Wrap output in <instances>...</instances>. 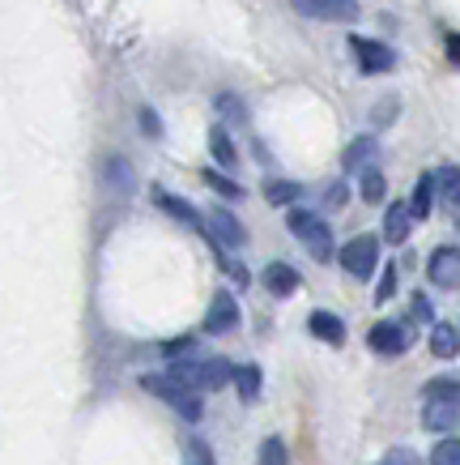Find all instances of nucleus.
<instances>
[{"mask_svg": "<svg viewBox=\"0 0 460 465\" xmlns=\"http://www.w3.org/2000/svg\"><path fill=\"white\" fill-rule=\"evenodd\" d=\"M192 457H196V461H213L210 449H201V440H196V449H188V461H192Z\"/></svg>", "mask_w": 460, "mask_h": 465, "instance_id": "c9c22d12", "label": "nucleus"}, {"mask_svg": "<svg viewBox=\"0 0 460 465\" xmlns=\"http://www.w3.org/2000/svg\"><path fill=\"white\" fill-rule=\"evenodd\" d=\"M426 273H431L435 286H444V291H456V286H460V248H456V243H444V248H435L431 261H426Z\"/></svg>", "mask_w": 460, "mask_h": 465, "instance_id": "39448f33", "label": "nucleus"}, {"mask_svg": "<svg viewBox=\"0 0 460 465\" xmlns=\"http://www.w3.org/2000/svg\"><path fill=\"white\" fill-rule=\"evenodd\" d=\"M107 180L124 183V188H128V183H132V167H128L124 158H112V163H107Z\"/></svg>", "mask_w": 460, "mask_h": 465, "instance_id": "cd10ccee", "label": "nucleus"}, {"mask_svg": "<svg viewBox=\"0 0 460 465\" xmlns=\"http://www.w3.org/2000/svg\"><path fill=\"white\" fill-rule=\"evenodd\" d=\"M328 201H333L328 210H341V205H346V183H333V188H328Z\"/></svg>", "mask_w": 460, "mask_h": 465, "instance_id": "473e14b6", "label": "nucleus"}, {"mask_svg": "<svg viewBox=\"0 0 460 465\" xmlns=\"http://www.w3.org/2000/svg\"><path fill=\"white\" fill-rule=\"evenodd\" d=\"M210 240L213 243H226V248H243L248 231H243V223H239L230 210H213L210 213Z\"/></svg>", "mask_w": 460, "mask_h": 465, "instance_id": "9d476101", "label": "nucleus"}, {"mask_svg": "<svg viewBox=\"0 0 460 465\" xmlns=\"http://www.w3.org/2000/svg\"><path fill=\"white\" fill-rule=\"evenodd\" d=\"M213 107H218V112H222V115H230L235 124H243V120H248V112L239 107V99H235V94H218V99H213Z\"/></svg>", "mask_w": 460, "mask_h": 465, "instance_id": "a878e982", "label": "nucleus"}, {"mask_svg": "<svg viewBox=\"0 0 460 465\" xmlns=\"http://www.w3.org/2000/svg\"><path fill=\"white\" fill-rule=\"evenodd\" d=\"M337 261H341V269H346L349 278H371L379 265V235H354V240L337 252Z\"/></svg>", "mask_w": 460, "mask_h": 465, "instance_id": "7ed1b4c3", "label": "nucleus"}, {"mask_svg": "<svg viewBox=\"0 0 460 465\" xmlns=\"http://www.w3.org/2000/svg\"><path fill=\"white\" fill-rule=\"evenodd\" d=\"M456 423H460V406H452V401H426V410H422V427L426 431H452Z\"/></svg>", "mask_w": 460, "mask_h": 465, "instance_id": "2eb2a0df", "label": "nucleus"}, {"mask_svg": "<svg viewBox=\"0 0 460 465\" xmlns=\"http://www.w3.org/2000/svg\"><path fill=\"white\" fill-rule=\"evenodd\" d=\"M299 197H303V188H299V183H290V180H273L265 188V201H269V205H294Z\"/></svg>", "mask_w": 460, "mask_h": 465, "instance_id": "5701e85b", "label": "nucleus"}, {"mask_svg": "<svg viewBox=\"0 0 460 465\" xmlns=\"http://www.w3.org/2000/svg\"><path fill=\"white\" fill-rule=\"evenodd\" d=\"M418 223L414 218V210H409V201H396V205H388V213H384V240L388 243H405L409 240V226Z\"/></svg>", "mask_w": 460, "mask_h": 465, "instance_id": "ddd939ff", "label": "nucleus"}, {"mask_svg": "<svg viewBox=\"0 0 460 465\" xmlns=\"http://www.w3.org/2000/svg\"><path fill=\"white\" fill-rule=\"evenodd\" d=\"M226 381H235V367L226 359H205L201 363V389H222Z\"/></svg>", "mask_w": 460, "mask_h": 465, "instance_id": "6ab92c4d", "label": "nucleus"}, {"mask_svg": "<svg viewBox=\"0 0 460 465\" xmlns=\"http://www.w3.org/2000/svg\"><path fill=\"white\" fill-rule=\"evenodd\" d=\"M358 193H363L367 205H376V201H384V193H388V180H384L376 167H367V171H358Z\"/></svg>", "mask_w": 460, "mask_h": 465, "instance_id": "412c9836", "label": "nucleus"}, {"mask_svg": "<svg viewBox=\"0 0 460 465\" xmlns=\"http://www.w3.org/2000/svg\"><path fill=\"white\" fill-rule=\"evenodd\" d=\"M150 197H153V205H158L162 213H171V218H180V223L196 226V231H210V223H205V218H201V213H196L192 205H188V201L175 197V193H167V188H158V183H153Z\"/></svg>", "mask_w": 460, "mask_h": 465, "instance_id": "1a4fd4ad", "label": "nucleus"}, {"mask_svg": "<svg viewBox=\"0 0 460 465\" xmlns=\"http://www.w3.org/2000/svg\"><path fill=\"white\" fill-rule=\"evenodd\" d=\"M210 154H213V163L226 167V171L239 167V150H235V142H230V133H226V128H213L210 133Z\"/></svg>", "mask_w": 460, "mask_h": 465, "instance_id": "f3484780", "label": "nucleus"}, {"mask_svg": "<svg viewBox=\"0 0 460 465\" xmlns=\"http://www.w3.org/2000/svg\"><path fill=\"white\" fill-rule=\"evenodd\" d=\"M307 329L320 341H328V346H346V321L333 316V312H311V316H307Z\"/></svg>", "mask_w": 460, "mask_h": 465, "instance_id": "f8f14e48", "label": "nucleus"}, {"mask_svg": "<svg viewBox=\"0 0 460 465\" xmlns=\"http://www.w3.org/2000/svg\"><path fill=\"white\" fill-rule=\"evenodd\" d=\"M141 128H145L150 137H158V133H162V120H158V115H153L150 107H145V112H141Z\"/></svg>", "mask_w": 460, "mask_h": 465, "instance_id": "7c9ffc66", "label": "nucleus"}, {"mask_svg": "<svg viewBox=\"0 0 460 465\" xmlns=\"http://www.w3.org/2000/svg\"><path fill=\"white\" fill-rule=\"evenodd\" d=\"M205 183H210L213 193H222V197H230V201L243 197V183H235L230 175H222V171H205Z\"/></svg>", "mask_w": 460, "mask_h": 465, "instance_id": "b1692460", "label": "nucleus"}, {"mask_svg": "<svg viewBox=\"0 0 460 465\" xmlns=\"http://www.w3.org/2000/svg\"><path fill=\"white\" fill-rule=\"evenodd\" d=\"M392 291H396V265L384 269V278H379V286H376V299L384 303V299H392Z\"/></svg>", "mask_w": 460, "mask_h": 465, "instance_id": "c85d7f7f", "label": "nucleus"}, {"mask_svg": "<svg viewBox=\"0 0 460 465\" xmlns=\"http://www.w3.org/2000/svg\"><path fill=\"white\" fill-rule=\"evenodd\" d=\"M196 346V338H171L167 346H162V354H167V359H180V354H188Z\"/></svg>", "mask_w": 460, "mask_h": 465, "instance_id": "c756f323", "label": "nucleus"}, {"mask_svg": "<svg viewBox=\"0 0 460 465\" xmlns=\"http://www.w3.org/2000/svg\"><path fill=\"white\" fill-rule=\"evenodd\" d=\"M260 282H265V291H269L273 299H290L294 291H299V273H294L286 261H273V265H265Z\"/></svg>", "mask_w": 460, "mask_h": 465, "instance_id": "9b49d317", "label": "nucleus"}, {"mask_svg": "<svg viewBox=\"0 0 460 465\" xmlns=\"http://www.w3.org/2000/svg\"><path fill=\"white\" fill-rule=\"evenodd\" d=\"M367 346H371L376 354H384V359L405 354V351H409V329H405V324H396V321H379V324H371Z\"/></svg>", "mask_w": 460, "mask_h": 465, "instance_id": "423d86ee", "label": "nucleus"}, {"mask_svg": "<svg viewBox=\"0 0 460 465\" xmlns=\"http://www.w3.org/2000/svg\"><path fill=\"white\" fill-rule=\"evenodd\" d=\"M145 389H150V393H158L162 397V401H171V406H175V414H180V419H188V423H196V419H201V414H205V406H201V397L192 393V389H188V384H180L175 381V376H145Z\"/></svg>", "mask_w": 460, "mask_h": 465, "instance_id": "f03ea898", "label": "nucleus"}, {"mask_svg": "<svg viewBox=\"0 0 460 465\" xmlns=\"http://www.w3.org/2000/svg\"><path fill=\"white\" fill-rule=\"evenodd\" d=\"M435 197H439V171H426L418 183H414V197H409V210H414V218H431L435 210Z\"/></svg>", "mask_w": 460, "mask_h": 465, "instance_id": "4468645a", "label": "nucleus"}, {"mask_svg": "<svg viewBox=\"0 0 460 465\" xmlns=\"http://www.w3.org/2000/svg\"><path fill=\"white\" fill-rule=\"evenodd\" d=\"M414 321H431V303H426V295H414Z\"/></svg>", "mask_w": 460, "mask_h": 465, "instance_id": "2f4dec72", "label": "nucleus"}, {"mask_svg": "<svg viewBox=\"0 0 460 465\" xmlns=\"http://www.w3.org/2000/svg\"><path fill=\"white\" fill-rule=\"evenodd\" d=\"M349 47H354L358 69H363L367 77H379V73H392V69H396V52H392V47H384V43L354 35V39H349Z\"/></svg>", "mask_w": 460, "mask_h": 465, "instance_id": "20e7f679", "label": "nucleus"}, {"mask_svg": "<svg viewBox=\"0 0 460 465\" xmlns=\"http://www.w3.org/2000/svg\"><path fill=\"white\" fill-rule=\"evenodd\" d=\"M235 389L243 401H256L260 397V367H235Z\"/></svg>", "mask_w": 460, "mask_h": 465, "instance_id": "4be33fe9", "label": "nucleus"}, {"mask_svg": "<svg viewBox=\"0 0 460 465\" xmlns=\"http://www.w3.org/2000/svg\"><path fill=\"white\" fill-rule=\"evenodd\" d=\"M384 461H388V465H396V461H418V457H414V452H409V449H392L388 457H384Z\"/></svg>", "mask_w": 460, "mask_h": 465, "instance_id": "f704fd0d", "label": "nucleus"}, {"mask_svg": "<svg viewBox=\"0 0 460 465\" xmlns=\"http://www.w3.org/2000/svg\"><path fill=\"white\" fill-rule=\"evenodd\" d=\"M431 461H435V465H460V440H452V436H447L444 444H435Z\"/></svg>", "mask_w": 460, "mask_h": 465, "instance_id": "393cba45", "label": "nucleus"}, {"mask_svg": "<svg viewBox=\"0 0 460 465\" xmlns=\"http://www.w3.org/2000/svg\"><path fill=\"white\" fill-rule=\"evenodd\" d=\"M447 60L460 69V35H447Z\"/></svg>", "mask_w": 460, "mask_h": 465, "instance_id": "72a5a7b5", "label": "nucleus"}, {"mask_svg": "<svg viewBox=\"0 0 460 465\" xmlns=\"http://www.w3.org/2000/svg\"><path fill=\"white\" fill-rule=\"evenodd\" d=\"M376 158H379L376 137H358V142L341 154V163H346V171H367V167H376Z\"/></svg>", "mask_w": 460, "mask_h": 465, "instance_id": "dca6fc26", "label": "nucleus"}, {"mask_svg": "<svg viewBox=\"0 0 460 465\" xmlns=\"http://www.w3.org/2000/svg\"><path fill=\"white\" fill-rule=\"evenodd\" d=\"M431 351L439 354V359H452V354L460 351V329H452V324H435L431 329Z\"/></svg>", "mask_w": 460, "mask_h": 465, "instance_id": "aec40b11", "label": "nucleus"}, {"mask_svg": "<svg viewBox=\"0 0 460 465\" xmlns=\"http://www.w3.org/2000/svg\"><path fill=\"white\" fill-rule=\"evenodd\" d=\"M286 226H290L294 240H299L307 252H311V261L328 265V261L337 256L333 231H328V223H324L320 213H311V210H290V213H286Z\"/></svg>", "mask_w": 460, "mask_h": 465, "instance_id": "f257e3e1", "label": "nucleus"}, {"mask_svg": "<svg viewBox=\"0 0 460 465\" xmlns=\"http://www.w3.org/2000/svg\"><path fill=\"white\" fill-rule=\"evenodd\" d=\"M239 324V303L235 295H226V291H218L210 303V312H205V333L210 338H222V333H230Z\"/></svg>", "mask_w": 460, "mask_h": 465, "instance_id": "6e6552de", "label": "nucleus"}, {"mask_svg": "<svg viewBox=\"0 0 460 465\" xmlns=\"http://www.w3.org/2000/svg\"><path fill=\"white\" fill-rule=\"evenodd\" d=\"M452 201H456V205H460V183H456V193H452Z\"/></svg>", "mask_w": 460, "mask_h": 465, "instance_id": "e433bc0d", "label": "nucleus"}, {"mask_svg": "<svg viewBox=\"0 0 460 465\" xmlns=\"http://www.w3.org/2000/svg\"><path fill=\"white\" fill-rule=\"evenodd\" d=\"M422 397L426 401H452V406H460V381L456 376H435V381L422 384Z\"/></svg>", "mask_w": 460, "mask_h": 465, "instance_id": "a211bd4d", "label": "nucleus"}, {"mask_svg": "<svg viewBox=\"0 0 460 465\" xmlns=\"http://www.w3.org/2000/svg\"><path fill=\"white\" fill-rule=\"evenodd\" d=\"M256 457H260V461H273V465H278V461H286V444H281L278 436H269L265 444H260V452H256Z\"/></svg>", "mask_w": 460, "mask_h": 465, "instance_id": "bb28decb", "label": "nucleus"}, {"mask_svg": "<svg viewBox=\"0 0 460 465\" xmlns=\"http://www.w3.org/2000/svg\"><path fill=\"white\" fill-rule=\"evenodd\" d=\"M294 9L316 22H354L358 17V0H294Z\"/></svg>", "mask_w": 460, "mask_h": 465, "instance_id": "0eeeda50", "label": "nucleus"}]
</instances>
